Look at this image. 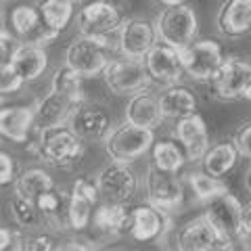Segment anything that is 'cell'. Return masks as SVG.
<instances>
[{"mask_svg":"<svg viewBox=\"0 0 251 251\" xmlns=\"http://www.w3.org/2000/svg\"><path fill=\"white\" fill-rule=\"evenodd\" d=\"M86 140L74 132L69 124L38 128V159L50 168L72 170L84 157Z\"/></svg>","mask_w":251,"mask_h":251,"instance_id":"6da1fadb","label":"cell"},{"mask_svg":"<svg viewBox=\"0 0 251 251\" xmlns=\"http://www.w3.org/2000/svg\"><path fill=\"white\" fill-rule=\"evenodd\" d=\"M103 145L109 159L132 163L153 149L155 130L143 128V126H136L128 120H124L120 126H111Z\"/></svg>","mask_w":251,"mask_h":251,"instance_id":"7a4b0ae2","label":"cell"},{"mask_svg":"<svg viewBox=\"0 0 251 251\" xmlns=\"http://www.w3.org/2000/svg\"><path fill=\"white\" fill-rule=\"evenodd\" d=\"M113 44L109 38H94V36H77L65 50V65L75 69L86 80L103 75L105 67L111 61Z\"/></svg>","mask_w":251,"mask_h":251,"instance_id":"3957f363","label":"cell"},{"mask_svg":"<svg viewBox=\"0 0 251 251\" xmlns=\"http://www.w3.org/2000/svg\"><path fill=\"white\" fill-rule=\"evenodd\" d=\"M157 27L159 42H166L174 49L182 50L191 42L197 40L199 19L191 4H176L163 6V11L153 19Z\"/></svg>","mask_w":251,"mask_h":251,"instance_id":"277c9868","label":"cell"},{"mask_svg":"<svg viewBox=\"0 0 251 251\" xmlns=\"http://www.w3.org/2000/svg\"><path fill=\"white\" fill-rule=\"evenodd\" d=\"M234 241L237 239L222 232L205 214L184 222L176 232L178 251H226L234 247Z\"/></svg>","mask_w":251,"mask_h":251,"instance_id":"5b68a950","label":"cell"},{"mask_svg":"<svg viewBox=\"0 0 251 251\" xmlns=\"http://www.w3.org/2000/svg\"><path fill=\"white\" fill-rule=\"evenodd\" d=\"M103 82L115 97H132L136 92L149 90V86L153 84L147 72L145 59H130L122 57V54L120 59L109 61L103 72Z\"/></svg>","mask_w":251,"mask_h":251,"instance_id":"8992f818","label":"cell"},{"mask_svg":"<svg viewBox=\"0 0 251 251\" xmlns=\"http://www.w3.org/2000/svg\"><path fill=\"white\" fill-rule=\"evenodd\" d=\"M209 88L218 100H247L251 92V63L237 54L226 57L214 80L209 82Z\"/></svg>","mask_w":251,"mask_h":251,"instance_id":"52a82bcc","label":"cell"},{"mask_svg":"<svg viewBox=\"0 0 251 251\" xmlns=\"http://www.w3.org/2000/svg\"><path fill=\"white\" fill-rule=\"evenodd\" d=\"M124 15L120 6L109 2V0H92L86 2L75 15V25L82 36H94V38H111L117 36Z\"/></svg>","mask_w":251,"mask_h":251,"instance_id":"ba28073f","label":"cell"},{"mask_svg":"<svg viewBox=\"0 0 251 251\" xmlns=\"http://www.w3.org/2000/svg\"><path fill=\"white\" fill-rule=\"evenodd\" d=\"M97 184L100 188V197L113 203H128L138 193V174L128 161L111 159L97 174Z\"/></svg>","mask_w":251,"mask_h":251,"instance_id":"9c48e42d","label":"cell"},{"mask_svg":"<svg viewBox=\"0 0 251 251\" xmlns=\"http://www.w3.org/2000/svg\"><path fill=\"white\" fill-rule=\"evenodd\" d=\"M182 54V63H184V72L186 75L195 82H205L209 84L214 80V75L218 74V69L224 63V52L222 46L216 40H195L180 50Z\"/></svg>","mask_w":251,"mask_h":251,"instance_id":"30bf717a","label":"cell"},{"mask_svg":"<svg viewBox=\"0 0 251 251\" xmlns=\"http://www.w3.org/2000/svg\"><path fill=\"white\" fill-rule=\"evenodd\" d=\"M145 193L147 201L151 205L159 207L166 214L178 211L184 203V184L178 174L174 172L157 170L155 166H149L145 176Z\"/></svg>","mask_w":251,"mask_h":251,"instance_id":"8fae6325","label":"cell"},{"mask_svg":"<svg viewBox=\"0 0 251 251\" xmlns=\"http://www.w3.org/2000/svg\"><path fill=\"white\" fill-rule=\"evenodd\" d=\"M159 42L155 21L145 17H130L117 31V52L130 59H145L149 50Z\"/></svg>","mask_w":251,"mask_h":251,"instance_id":"7c38bea8","label":"cell"},{"mask_svg":"<svg viewBox=\"0 0 251 251\" xmlns=\"http://www.w3.org/2000/svg\"><path fill=\"white\" fill-rule=\"evenodd\" d=\"M170 214L161 211L151 203H140L130 209V228L128 234L138 243H159L170 232Z\"/></svg>","mask_w":251,"mask_h":251,"instance_id":"4fadbf2b","label":"cell"},{"mask_svg":"<svg viewBox=\"0 0 251 251\" xmlns=\"http://www.w3.org/2000/svg\"><path fill=\"white\" fill-rule=\"evenodd\" d=\"M145 65L155 84L172 86L182 80V75H186L182 54H180L178 49H174V46H170L166 42H157L149 50V54L145 57Z\"/></svg>","mask_w":251,"mask_h":251,"instance_id":"5bb4252c","label":"cell"},{"mask_svg":"<svg viewBox=\"0 0 251 251\" xmlns=\"http://www.w3.org/2000/svg\"><path fill=\"white\" fill-rule=\"evenodd\" d=\"M69 126L74 132L86 143H97V140H105V136L111 130V117L100 105L82 100L80 105L74 109L72 117H69Z\"/></svg>","mask_w":251,"mask_h":251,"instance_id":"9a60e30c","label":"cell"},{"mask_svg":"<svg viewBox=\"0 0 251 251\" xmlns=\"http://www.w3.org/2000/svg\"><path fill=\"white\" fill-rule=\"evenodd\" d=\"M176 140L182 145L184 153L191 163H201L203 155L209 149V130L205 120L199 113H191L186 117H180L176 122Z\"/></svg>","mask_w":251,"mask_h":251,"instance_id":"2e32d148","label":"cell"},{"mask_svg":"<svg viewBox=\"0 0 251 251\" xmlns=\"http://www.w3.org/2000/svg\"><path fill=\"white\" fill-rule=\"evenodd\" d=\"M203 214H205L222 232L230 234L232 239L239 237L243 203L237 195H232L230 191L218 195V197H214L211 201L203 203Z\"/></svg>","mask_w":251,"mask_h":251,"instance_id":"e0dca14e","label":"cell"},{"mask_svg":"<svg viewBox=\"0 0 251 251\" xmlns=\"http://www.w3.org/2000/svg\"><path fill=\"white\" fill-rule=\"evenodd\" d=\"M218 31L228 40L251 34V0H224L216 15Z\"/></svg>","mask_w":251,"mask_h":251,"instance_id":"ac0fdd59","label":"cell"},{"mask_svg":"<svg viewBox=\"0 0 251 251\" xmlns=\"http://www.w3.org/2000/svg\"><path fill=\"white\" fill-rule=\"evenodd\" d=\"M34 128H36L34 107L11 105L0 109V132H2L4 138H9L17 145H25Z\"/></svg>","mask_w":251,"mask_h":251,"instance_id":"d6986e66","label":"cell"},{"mask_svg":"<svg viewBox=\"0 0 251 251\" xmlns=\"http://www.w3.org/2000/svg\"><path fill=\"white\" fill-rule=\"evenodd\" d=\"M6 65H11L23 77L25 84L36 82L38 77L44 75L46 67H49V54H46L44 46H38L31 42H19Z\"/></svg>","mask_w":251,"mask_h":251,"instance_id":"ffe728a7","label":"cell"},{"mask_svg":"<svg viewBox=\"0 0 251 251\" xmlns=\"http://www.w3.org/2000/svg\"><path fill=\"white\" fill-rule=\"evenodd\" d=\"M92 228L105 234V237H122L128 234L130 228V209L126 203L105 201L94 207L92 214Z\"/></svg>","mask_w":251,"mask_h":251,"instance_id":"44dd1931","label":"cell"},{"mask_svg":"<svg viewBox=\"0 0 251 251\" xmlns=\"http://www.w3.org/2000/svg\"><path fill=\"white\" fill-rule=\"evenodd\" d=\"M124 120H128L136 126H143V128L155 130L157 126L166 120L161 113L159 97H155V94L149 92V90L136 92V94H132V97H128Z\"/></svg>","mask_w":251,"mask_h":251,"instance_id":"7402d4cb","label":"cell"},{"mask_svg":"<svg viewBox=\"0 0 251 251\" xmlns=\"http://www.w3.org/2000/svg\"><path fill=\"white\" fill-rule=\"evenodd\" d=\"M80 103H74L72 99L63 97L59 92H46L44 97L34 105L36 111V126L38 128H50V126H59V124H67L72 117L74 109Z\"/></svg>","mask_w":251,"mask_h":251,"instance_id":"603a6c76","label":"cell"},{"mask_svg":"<svg viewBox=\"0 0 251 251\" xmlns=\"http://www.w3.org/2000/svg\"><path fill=\"white\" fill-rule=\"evenodd\" d=\"M161 113L166 120L178 122L180 117H186L191 113H197V99L191 88L180 84H172L159 94Z\"/></svg>","mask_w":251,"mask_h":251,"instance_id":"cb8c5ba5","label":"cell"},{"mask_svg":"<svg viewBox=\"0 0 251 251\" xmlns=\"http://www.w3.org/2000/svg\"><path fill=\"white\" fill-rule=\"evenodd\" d=\"M239 157H241V153H239V149L234 147L232 140H222V143H216L207 149V153L203 155V159H201V170H205L211 176L224 178L237 166Z\"/></svg>","mask_w":251,"mask_h":251,"instance_id":"d4e9b609","label":"cell"},{"mask_svg":"<svg viewBox=\"0 0 251 251\" xmlns=\"http://www.w3.org/2000/svg\"><path fill=\"white\" fill-rule=\"evenodd\" d=\"M9 23H11V29L15 31V36H17L21 42H34L38 31L44 27L40 9L34 4H27V2L13 6L9 13Z\"/></svg>","mask_w":251,"mask_h":251,"instance_id":"484cf974","label":"cell"},{"mask_svg":"<svg viewBox=\"0 0 251 251\" xmlns=\"http://www.w3.org/2000/svg\"><path fill=\"white\" fill-rule=\"evenodd\" d=\"M186 161L188 157L180 143H176V140H155L151 149V166H155L157 170L178 174Z\"/></svg>","mask_w":251,"mask_h":251,"instance_id":"4316f807","label":"cell"},{"mask_svg":"<svg viewBox=\"0 0 251 251\" xmlns=\"http://www.w3.org/2000/svg\"><path fill=\"white\" fill-rule=\"evenodd\" d=\"M54 188V180L46 170L42 168H27L15 180V193L25 197L29 201H36L42 193Z\"/></svg>","mask_w":251,"mask_h":251,"instance_id":"83f0119b","label":"cell"},{"mask_svg":"<svg viewBox=\"0 0 251 251\" xmlns=\"http://www.w3.org/2000/svg\"><path fill=\"white\" fill-rule=\"evenodd\" d=\"M74 6L75 4L69 2V0H40V2H38L42 21L50 29L59 31V34L61 31H65L69 23L74 21V15H75Z\"/></svg>","mask_w":251,"mask_h":251,"instance_id":"f1b7e54d","label":"cell"},{"mask_svg":"<svg viewBox=\"0 0 251 251\" xmlns=\"http://www.w3.org/2000/svg\"><path fill=\"white\" fill-rule=\"evenodd\" d=\"M84 80L86 77L77 74L75 69H72L69 65H63L52 75L50 90L59 92V94H63V97H67V99H72L74 103H82V100H86V97H84Z\"/></svg>","mask_w":251,"mask_h":251,"instance_id":"f546056e","label":"cell"},{"mask_svg":"<svg viewBox=\"0 0 251 251\" xmlns=\"http://www.w3.org/2000/svg\"><path fill=\"white\" fill-rule=\"evenodd\" d=\"M9 211H11L13 222L17 224L21 230H34L44 220V216L40 214V209H38L36 203L21 197L17 193H13L9 197Z\"/></svg>","mask_w":251,"mask_h":251,"instance_id":"4dcf8cb0","label":"cell"},{"mask_svg":"<svg viewBox=\"0 0 251 251\" xmlns=\"http://www.w3.org/2000/svg\"><path fill=\"white\" fill-rule=\"evenodd\" d=\"M188 184L193 188V195L197 197L199 203H207L218 195H222L228 191V184H226L224 178L220 176H211L205 170L199 172H191L188 174Z\"/></svg>","mask_w":251,"mask_h":251,"instance_id":"1f68e13d","label":"cell"},{"mask_svg":"<svg viewBox=\"0 0 251 251\" xmlns=\"http://www.w3.org/2000/svg\"><path fill=\"white\" fill-rule=\"evenodd\" d=\"M94 203L86 201L77 195L69 197V211H67V228L74 232H84L92 224V214H94Z\"/></svg>","mask_w":251,"mask_h":251,"instance_id":"d6a6232c","label":"cell"},{"mask_svg":"<svg viewBox=\"0 0 251 251\" xmlns=\"http://www.w3.org/2000/svg\"><path fill=\"white\" fill-rule=\"evenodd\" d=\"M21 249H27V251H50V249H63V247L59 245L57 237H52V234L36 232V234H23Z\"/></svg>","mask_w":251,"mask_h":251,"instance_id":"836d02e7","label":"cell"},{"mask_svg":"<svg viewBox=\"0 0 251 251\" xmlns=\"http://www.w3.org/2000/svg\"><path fill=\"white\" fill-rule=\"evenodd\" d=\"M23 84H25V82H23V77L15 72L11 65H2V67H0V92H2L4 97H6V94L17 92Z\"/></svg>","mask_w":251,"mask_h":251,"instance_id":"e575fe53","label":"cell"},{"mask_svg":"<svg viewBox=\"0 0 251 251\" xmlns=\"http://www.w3.org/2000/svg\"><path fill=\"white\" fill-rule=\"evenodd\" d=\"M232 143H234V147L239 149L241 157L251 159V120L243 122L239 126L237 132H234V136H232Z\"/></svg>","mask_w":251,"mask_h":251,"instance_id":"d590c367","label":"cell"},{"mask_svg":"<svg viewBox=\"0 0 251 251\" xmlns=\"http://www.w3.org/2000/svg\"><path fill=\"white\" fill-rule=\"evenodd\" d=\"M17 168H15V159L11 153L6 151H0V184L2 186H9L15 184L17 180Z\"/></svg>","mask_w":251,"mask_h":251,"instance_id":"8d00e7d4","label":"cell"},{"mask_svg":"<svg viewBox=\"0 0 251 251\" xmlns=\"http://www.w3.org/2000/svg\"><path fill=\"white\" fill-rule=\"evenodd\" d=\"M237 241L245 249H251V201L243 205V216H241V232Z\"/></svg>","mask_w":251,"mask_h":251,"instance_id":"74e56055","label":"cell"},{"mask_svg":"<svg viewBox=\"0 0 251 251\" xmlns=\"http://www.w3.org/2000/svg\"><path fill=\"white\" fill-rule=\"evenodd\" d=\"M21 239L23 234L11 230L9 226H2L0 228V249L6 251V249H21Z\"/></svg>","mask_w":251,"mask_h":251,"instance_id":"f35d334b","label":"cell"},{"mask_svg":"<svg viewBox=\"0 0 251 251\" xmlns=\"http://www.w3.org/2000/svg\"><path fill=\"white\" fill-rule=\"evenodd\" d=\"M17 40H15V36H11L9 31H6V27L2 29V42H0V49H2V65H6V63L11 61L15 49H17Z\"/></svg>","mask_w":251,"mask_h":251,"instance_id":"ab89813d","label":"cell"},{"mask_svg":"<svg viewBox=\"0 0 251 251\" xmlns=\"http://www.w3.org/2000/svg\"><path fill=\"white\" fill-rule=\"evenodd\" d=\"M97 245H94V241L88 239V237H82L80 232H75V237L69 241V245H65L63 249H94Z\"/></svg>","mask_w":251,"mask_h":251,"instance_id":"60d3db41","label":"cell"},{"mask_svg":"<svg viewBox=\"0 0 251 251\" xmlns=\"http://www.w3.org/2000/svg\"><path fill=\"white\" fill-rule=\"evenodd\" d=\"M186 0H159L161 6H176V4H184Z\"/></svg>","mask_w":251,"mask_h":251,"instance_id":"b9f144b4","label":"cell"},{"mask_svg":"<svg viewBox=\"0 0 251 251\" xmlns=\"http://www.w3.org/2000/svg\"><path fill=\"white\" fill-rule=\"evenodd\" d=\"M247 186L251 188V168H249V172H247Z\"/></svg>","mask_w":251,"mask_h":251,"instance_id":"7bdbcfd3","label":"cell"},{"mask_svg":"<svg viewBox=\"0 0 251 251\" xmlns=\"http://www.w3.org/2000/svg\"><path fill=\"white\" fill-rule=\"evenodd\" d=\"M69 2H74V4H77V2H80V0H69Z\"/></svg>","mask_w":251,"mask_h":251,"instance_id":"ee69618b","label":"cell"},{"mask_svg":"<svg viewBox=\"0 0 251 251\" xmlns=\"http://www.w3.org/2000/svg\"><path fill=\"white\" fill-rule=\"evenodd\" d=\"M247 100H249V103H251V92H249V97H247Z\"/></svg>","mask_w":251,"mask_h":251,"instance_id":"f6af8a7d","label":"cell"}]
</instances>
